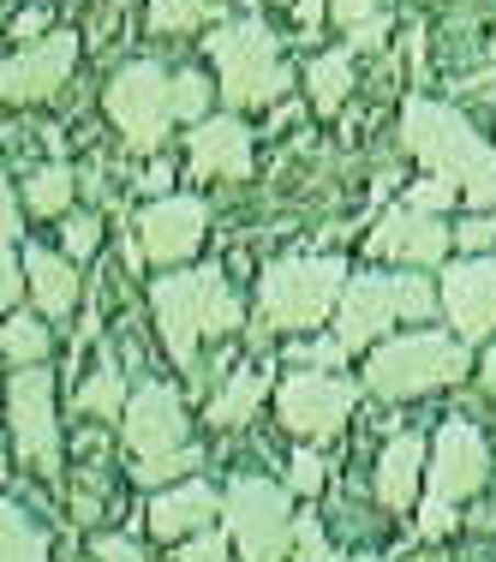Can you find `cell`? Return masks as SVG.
<instances>
[{"label": "cell", "instance_id": "24", "mask_svg": "<svg viewBox=\"0 0 496 562\" xmlns=\"http://www.w3.org/2000/svg\"><path fill=\"white\" fill-rule=\"evenodd\" d=\"M305 85H312V109L317 114H335L347 102V90H353V55H347V48L317 55L312 72H305Z\"/></svg>", "mask_w": 496, "mask_h": 562}, {"label": "cell", "instance_id": "45", "mask_svg": "<svg viewBox=\"0 0 496 562\" xmlns=\"http://www.w3.org/2000/svg\"><path fill=\"white\" fill-rule=\"evenodd\" d=\"M293 12H300V24H317V19H324V0H300Z\"/></svg>", "mask_w": 496, "mask_h": 562}, {"label": "cell", "instance_id": "4", "mask_svg": "<svg viewBox=\"0 0 496 562\" xmlns=\"http://www.w3.org/2000/svg\"><path fill=\"white\" fill-rule=\"evenodd\" d=\"M347 293V263L341 258H281L263 270L258 281V324L281 329V336H300V329H317L324 317H335Z\"/></svg>", "mask_w": 496, "mask_h": 562}, {"label": "cell", "instance_id": "41", "mask_svg": "<svg viewBox=\"0 0 496 562\" xmlns=\"http://www.w3.org/2000/svg\"><path fill=\"white\" fill-rule=\"evenodd\" d=\"M383 36H388V19L359 24V31H347V55H371V48H383Z\"/></svg>", "mask_w": 496, "mask_h": 562}, {"label": "cell", "instance_id": "28", "mask_svg": "<svg viewBox=\"0 0 496 562\" xmlns=\"http://www.w3.org/2000/svg\"><path fill=\"white\" fill-rule=\"evenodd\" d=\"M192 467H204V449H192V443H185V449H173V454H156V461H138V467H132V479H138V485H185V473H192Z\"/></svg>", "mask_w": 496, "mask_h": 562}, {"label": "cell", "instance_id": "6", "mask_svg": "<svg viewBox=\"0 0 496 562\" xmlns=\"http://www.w3.org/2000/svg\"><path fill=\"white\" fill-rule=\"evenodd\" d=\"M210 60H216V90L227 109H270L281 90L293 85V72L275 55L270 24H216L210 31Z\"/></svg>", "mask_w": 496, "mask_h": 562}, {"label": "cell", "instance_id": "36", "mask_svg": "<svg viewBox=\"0 0 496 562\" xmlns=\"http://www.w3.org/2000/svg\"><path fill=\"white\" fill-rule=\"evenodd\" d=\"M227 544H234L227 532H198V539L180 544V557H173V562H227Z\"/></svg>", "mask_w": 496, "mask_h": 562}, {"label": "cell", "instance_id": "29", "mask_svg": "<svg viewBox=\"0 0 496 562\" xmlns=\"http://www.w3.org/2000/svg\"><path fill=\"white\" fill-rule=\"evenodd\" d=\"M173 109H180V120H210V85H204V72H173Z\"/></svg>", "mask_w": 496, "mask_h": 562}, {"label": "cell", "instance_id": "32", "mask_svg": "<svg viewBox=\"0 0 496 562\" xmlns=\"http://www.w3.org/2000/svg\"><path fill=\"white\" fill-rule=\"evenodd\" d=\"M293 557H300V562H341V557L329 551L324 527H317L312 515H300V527H293Z\"/></svg>", "mask_w": 496, "mask_h": 562}, {"label": "cell", "instance_id": "15", "mask_svg": "<svg viewBox=\"0 0 496 562\" xmlns=\"http://www.w3.org/2000/svg\"><path fill=\"white\" fill-rule=\"evenodd\" d=\"M454 246V227H442V216H425L413 204H395L388 216L377 222L371 234V251L377 258H395V263H413V270H437Z\"/></svg>", "mask_w": 496, "mask_h": 562}, {"label": "cell", "instance_id": "40", "mask_svg": "<svg viewBox=\"0 0 496 562\" xmlns=\"http://www.w3.org/2000/svg\"><path fill=\"white\" fill-rule=\"evenodd\" d=\"M90 551H97V562H144V551H138L132 539H120V532H102Z\"/></svg>", "mask_w": 496, "mask_h": 562}, {"label": "cell", "instance_id": "19", "mask_svg": "<svg viewBox=\"0 0 496 562\" xmlns=\"http://www.w3.org/2000/svg\"><path fill=\"white\" fill-rule=\"evenodd\" d=\"M210 515H222V497L204 485V479H185V485H168L150 508V532L156 539H198L210 532Z\"/></svg>", "mask_w": 496, "mask_h": 562}, {"label": "cell", "instance_id": "30", "mask_svg": "<svg viewBox=\"0 0 496 562\" xmlns=\"http://www.w3.org/2000/svg\"><path fill=\"white\" fill-rule=\"evenodd\" d=\"M454 198H461V186H454V180H442V173H425V180L407 192V204H413V210H425V216H442V210H449Z\"/></svg>", "mask_w": 496, "mask_h": 562}, {"label": "cell", "instance_id": "14", "mask_svg": "<svg viewBox=\"0 0 496 562\" xmlns=\"http://www.w3.org/2000/svg\"><path fill=\"white\" fill-rule=\"evenodd\" d=\"M425 479H431V497H442V503H461V497H473V491H485V479H491L485 437L466 419H449L431 437V473Z\"/></svg>", "mask_w": 496, "mask_h": 562}, {"label": "cell", "instance_id": "46", "mask_svg": "<svg viewBox=\"0 0 496 562\" xmlns=\"http://www.w3.org/2000/svg\"><path fill=\"white\" fill-rule=\"evenodd\" d=\"M485 390H496V347L485 353Z\"/></svg>", "mask_w": 496, "mask_h": 562}, {"label": "cell", "instance_id": "17", "mask_svg": "<svg viewBox=\"0 0 496 562\" xmlns=\"http://www.w3.org/2000/svg\"><path fill=\"white\" fill-rule=\"evenodd\" d=\"M185 156L204 180H251V132L246 120L216 114V120H198L185 132Z\"/></svg>", "mask_w": 496, "mask_h": 562}, {"label": "cell", "instance_id": "35", "mask_svg": "<svg viewBox=\"0 0 496 562\" xmlns=\"http://www.w3.org/2000/svg\"><path fill=\"white\" fill-rule=\"evenodd\" d=\"M341 359H347L341 341H305V347H293V366H300V371H329V366H341Z\"/></svg>", "mask_w": 496, "mask_h": 562}, {"label": "cell", "instance_id": "27", "mask_svg": "<svg viewBox=\"0 0 496 562\" xmlns=\"http://www.w3.org/2000/svg\"><path fill=\"white\" fill-rule=\"evenodd\" d=\"M210 19H222V0H156L150 7V24L168 36H185V31H204Z\"/></svg>", "mask_w": 496, "mask_h": 562}, {"label": "cell", "instance_id": "1", "mask_svg": "<svg viewBox=\"0 0 496 562\" xmlns=\"http://www.w3.org/2000/svg\"><path fill=\"white\" fill-rule=\"evenodd\" d=\"M401 144L425 162V173H442V180L461 186L466 204L496 210V150L461 109L413 97L407 114H401Z\"/></svg>", "mask_w": 496, "mask_h": 562}, {"label": "cell", "instance_id": "43", "mask_svg": "<svg viewBox=\"0 0 496 562\" xmlns=\"http://www.w3.org/2000/svg\"><path fill=\"white\" fill-rule=\"evenodd\" d=\"M0 227H7V239H19V234H24V222H19V204H12V186H7V198H0Z\"/></svg>", "mask_w": 496, "mask_h": 562}, {"label": "cell", "instance_id": "25", "mask_svg": "<svg viewBox=\"0 0 496 562\" xmlns=\"http://www.w3.org/2000/svg\"><path fill=\"white\" fill-rule=\"evenodd\" d=\"M72 407L84 413V419H126V407H132V395H126V378H120L114 366L90 371V383L72 395Z\"/></svg>", "mask_w": 496, "mask_h": 562}, {"label": "cell", "instance_id": "5", "mask_svg": "<svg viewBox=\"0 0 496 562\" xmlns=\"http://www.w3.org/2000/svg\"><path fill=\"white\" fill-rule=\"evenodd\" d=\"M442 305V288H431V276H353L335 305V341L347 353L383 341L388 324H419Z\"/></svg>", "mask_w": 496, "mask_h": 562}, {"label": "cell", "instance_id": "38", "mask_svg": "<svg viewBox=\"0 0 496 562\" xmlns=\"http://www.w3.org/2000/svg\"><path fill=\"white\" fill-rule=\"evenodd\" d=\"M442 532H454V503L431 497L419 508V539H442Z\"/></svg>", "mask_w": 496, "mask_h": 562}, {"label": "cell", "instance_id": "11", "mask_svg": "<svg viewBox=\"0 0 496 562\" xmlns=\"http://www.w3.org/2000/svg\"><path fill=\"white\" fill-rule=\"evenodd\" d=\"M204 234H210V210L198 204V198H150L144 216H138V251L156 270L185 263L204 246Z\"/></svg>", "mask_w": 496, "mask_h": 562}, {"label": "cell", "instance_id": "37", "mask_svg": "<svg viewBox=\"0 0 496 562\" xmlns=\"http://www.w3.org/2000/svg\"><path fill=\"white\" fill-rule=\"evenodd\" d=\"M329 19L341 24V31H359V24L383 19V12H377V0H329Z\"/></svg>", "mask_w": 496, "mask_h": 562}, {"label": "cell", "instance_id": "7", "mask_svg": "<svg viewBox=\"0 0 496 562\" xmlns=\"http://www.w3.org/2000/svg\"><path fill=\"white\" fill-rule=\"evenodd\" d=\"M222 532L246 562H281L293 551V503L270 479H234L222 491Z\"/></svg>", "mask_w": 496, "mask_h": 562}, {"label": "cell", "instance_id": "47", "mask_svg": "<svg viewBox=\"0 0 496 562\" xmlns=\"http://www.w3.org/2000/svg\"><path fill=\"white\" fill-rule=\"evenodd\" d=\"M341 562H377V557H341Z\"/></svg>", "mask_w": 496, "mask_h": 562}, {"label": "cell", "instance_id": "2", "mask_svg": "<svg viewBox=\"0 0 496 562\" xmlns=\"http://www.w3.org/2000/svg\"><path fill=\"white\" fill-rule=\"evenodd\" d=\"M156 329H162L168 359L198 383V347L222 341L239 329V300L227 293L222 270H185V276H162L156 281Z\"/></svg>", "mask_w": 496, "mask_h": 562}, {"label": "cell", "instance_id": "42", "mask_svg": "<svg viewBox=\"0 0 496 562\" xmlns=\"http://www.w3.org/2000/svg\"><path fill=\"white\" fill-rule=\"evenodd\" d=\"M168 180H173V173H168V162H162V156H156V168L144 173L138 186H144V192H150V198H168Z\"/></svg>", "mask_w": 496, "mask_h": 562}, {"label": "cell", "instance_id": "3", "mask_svg": "<svg viewBox=\"0 0 496 562\" xmlns=\"http://www.w3.org/2000/svg\"><path fill=\"white\" fill-rule=\"evenodd\" d=\"M473 371L461 336H442V329H413V336H395L383 347H371L365 359V390L383 401H413V395H431L449 390Z\"/></svg>", "mask_w": 496, "mask_h": 562}, {"label": "cell", "instance_id": "26", "mask_svg": "<svg viewBox=\"0 0 496 562\" xmlns=\"http://www.w3.org/2000/svg\"><path fill=\"white\" fill-rule=\"evenodd\" d=\"M0 347H7V366H12V371L43 366V359H48V324H43V317L12 312V317H7V329H0Z\"/></svg>", "mask_w": 496, "mask_h": 562}, {"label": "cell", "instance_id": "23", "mask_svg": "<svg viewBox=\"0 0 496 562\" xmlns=\"http://www.w3.org/2000/svg\"><path fill=\"white\" fill-rule=\"evenodd\" d=\"M24 210L31 216H72V168L66 162H43L24 180Z\"/></svg>", "mask_w": 496, "mask_h": 562}, {"label": "cell", "instance_id": "10", "mask_svg": "<svg viewBox=\"0 0 496 562\" xmlns=\"http://www.w3.org/2000/svg\"><path fill=\"white\" fill-rule=\"evenodd\" d=\"M353 383L335 378V371H293L288 383L275 390V413L281 425H288L293 437H305V443H324L335 437L347 419H353Z\"/></svg>", "mask_w": 496, "mask_h": 562}, {"label": "cell", "instance_id": "31", "mask_svg": "<svg viewBox=\"0 0 496 562\" xmlns=\"http://www.w3.org/2000/svg\"><path fill=\"white\" fill-rule=\"evenodd\" d=\"M97 216H84V210H72V216H60V246H66V258H90V251H97Z\"/></svg>", "mask_w": 496, "mask_h": 562}, {"label": "cell", "instance_id": "18", "mask_svg": "<svg viewBox=\"0 0 496 562\" xmlns=\"http://www.w3.org/2000/svg\"><path fill=\"white\" fill-rule=\"evenodd\" d=\"M431 473V443L413 431L388 437L383 454H377V503L388 515H407L413 503H419V479Z\"/></svg>", "mask_w": 496, "mask_h": 562}, {"label": "cell", "instance_id": "34", "mask_svg": "<svg viewBox=\"0 0 496 562\" xmlns=\"http://www.w3.org/2000/svg\"><path fill=\"white\" fill-rule=\"evenodd\" d=\"M454 246H461L466 258H485V251L496 246V222H491V216H473V222H461V227H454Z\"/></svg>", "mask_w": 496, "mask_h": 562}, {"label": "cell", "instance_id": "12", "mask_svg": "<svg viewBox=\"0 0 496 562\" xmlns=\"http://www.w3.org/2000/svg\"><path fill=\"white\" fill-rule=\"evenodd\" d=\"M442 317L454 324L461 341H491L496 336V251L461 258L442 270Z\"/></svg>", "mask_w": 496, "mask_h": 562}, {"label": "cell", "instance_id": "22", "mask_svg": "<svg viewBox=\"0 0 496 562\" xmlns=\"http://www.w3.org/2000/svg\"><path fill=\"white\" fill-rule=\"evenodd\" d=\"M0 562H48V532L36 527L31 508H19L12 497L0 508Z\"/></svg>", "mask_w": 496, "mask_h": 562}, {"label": "cell", "instance_id": "20", "mask_svg": "<svg viewBox=\"0 0 496 562\" xmlns=\"http://www.w3.org/2000/svg\"><path fill=\"white\" fill-rule=\"evenodd\" d=\"M19 258H24V276H31L36 312H43V317H66V312H72V305H78V263L60 258V251H48V246H24Z\"/></svg>", "mask_w": 496, "mask_h": 562}, {"label": "cell", "instance_id": "44", "mask_svg": "<svg viewBox=\"0 0 496 562\" xmlns=\"http://www.w3.org/2000/svg\"><path fill=\"white\" fill-rule=\"evenodd\" d=\"M72 508H78V520H97V515H102V503L90 497V491H78V497H72Z\"/></svg>", "mask_w": 496, "mask_h": 562}, {"label": "cell", "instance_id": "16", "mask_svg": "<svg viewBox=\"0 0 496 562\" xmlns=\"http://www.w3.org/2000/svg\"><path fill=\"white\" fill-rule=\"evenodd\" d=\"M126 449L138 461H156V454H173L185 449V401L168 390V383H144L126 407Z\"/></svg>", "mask_w": 496, "mask_h": 562}, {"label": "cell", "instance_id": "9", "mask_svg": "<svg viewBox=\"0 0 496 562\" xmlns=\"http://www.w3.org/2000/svg\"><path fill=\"white\" fill-rule=\"evenodd\" d=\"M7 419H12V449L24 454V467H36L43 479H55L60 473L55 371H43V366L12 371V383H7Z\"/></svg>", "mask_w": 496, "mask_h": 562}, {"label": "cell", "instance_id": "33", "mask_svg": "<svg viewBox=\"0 0 496 562\" xmlns=\"http://www.w3.org/2000/svg\"><path fill=\"white\" fill-rule=\"evenodd\" d=\"M288 485L300 491V497H312V491H324V454H317V449H300V454H293V467H288Z\"/></svg>", "mask_w": 496, "mask_h": 562}, {"label": "cell", "instance_id": "8", "mask_svg": "<svg viewBox=\"0 0 496 562\" xmlns=\"http://www.w3.org/2000/svg\"><path fill=\"white\" fill-rule=\"evenodd\" d=\"M109 120L138 156H156L168 144L173 120H180V109H173V72H162L156 60L120 66L109 78Z\"/></svg>", "mask_w": 496, "mask_h": 562}, {"label": "cell", "instance_id": "13", "mask_svg": "<svg viewBox=\"0 0 496 562\" xmlns=\"http://www.w3.org/2000/svg\"><path fill=\"white\" fill-rule=\"evenodd\" d=\"M78 66V36L72 31H48L43 43L19 48V55L7 60V72H0V90H7L12 109H31V102H48L55 90L72 78Z\"/></svg>", "mask_w": 496, "mask_h": 562}, {"label": "cell", "instance_id": "21", "mask_svg": "<svg viewBox=\"0 0 496 562\" xmlns=\"http://www.w3.org/2000/svg\"><path fill=\"white\" fill-rule=\"evenodd\" d=\"M263 395H270V371H258V366H239L234 378H227L222 390L210 395L204 419H210V425H222V431H234V425H246L251 413L263 407Z\"/></svg>", "mask_w": 496, "mask_h": 562}, {"label": "cell", "instance_id": "39", "mask_svg": "<svg viewBox=\"0 0 496 562\" xmlns=\"http://www.w3.org/2000/svg\"><path fill=\"white\" fill-rule=\"evenodd\" d=\"M12 36H19V48L43 43V36H48V7H24L19 19H12Z\"/></svg>", "mask_w": 496, "mask_h": 562}]
</instances>
